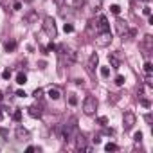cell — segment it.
<instances>
[{"instance_id": "obj_6", "label": "cell", "mask_w": 153, "mask_h": 153, "mask_svg": "<svg viewBox=\"0 0 153 153\" xmlns=\"http://www.w3.org/2000/svg\"><path fill=\"white\" fill-rule=\"evenodd\" d=\"M15 133H16V139H18V140H22V142H24V140H29V139H31V133H29V130H25L24 126H18Z\"/></svg>"}, {"instance_id": "obj_30", "label": "cell", "mask_w": 153, "mask_h": 153, "mask_svg": "<svg viewBox=\"0 0 153 153\" xmlns=\"http://www.w3.org/2000/svg\"><path fill=\"white\" fill-rule=\"evenodd\" d=\"M16 96H18V97H25V96H27V94H25V92H24V90H18V92H16Z\"/></svg>"}, {"instance_id": "obj_10", "label": "cell", "mask_w": 153, "mask_h": 153, "mask_svg": "<svg viewBox=\"0 0 153 153\" xmlns=\"http://www.w3.org/2000/svg\"><path fill=\"white\" fill-rule=\"evenodd\" d=\"M36 20H38V13H34V11H31V13L25 16V22H27V24H34Z\"/></svg>"}, {"instance_id": "obj_9", "label": "cell", "mask_w": 153, "mask_h": 153, "mask_svg": "<svg viewBox=\"0 0 153 153\" xmlns=\"http://www.w3.org/2000/svg\"><path fill=\"white\" fill-rule=\"evenodd\" d=\"M29 115L31 117H42V110L38 106H29Z\"/></svg>"}, {"instance_id": "obj_7", "label": "cell", "mask_w": 153, "mask_h": 153, "mask_svg": "<svg viewBox=\"0 0 153 153\" xmlns=\"http://www.w3.org/2000/svg\"><path fill=\"white\" fill-rule=\"evenodd\" d=\"M97 63H99V56L94 52V54H90V58H88V63H87V68H88V72H94V68L97 67Z\"/></svg>"}, {"instance_id": "obj_5", "label": "cell", "mask_w": 153, "mask_h": 153, "mask_svg": "<svg viewBox=\"0 0 153 153\" xmlns=\"http://www.w3.org/2000/svg\"><path fill=\"white\" fill-rule=\"evenodd\" d=\"M106 31H110V24L105 16H99L96 22V33L99 34V33H106Z\"/></svg>"}, {"instance_id": "obj_31", "label": "cell", "mask_w": 153, "mask_h": 153, "mask_svg": "<svg viewBox=\"0 0 153 153\" xmlns=\"http://www.w3.org/2000/svg\"><path fill=\"white\" fill-rule=\"evenodd\" d=\"M106 123H108V121H106V117H99V124H103V126H105Z\"/></svg>"}, {"instance_id": "obj_15", "label": "cell", "mask_w": 153, "mask_h": 153, "mask_svg": "<svg viewBox=\"0 0 153 153\" xmlns=\"http://www.w3.org/2000/svg\"><path fill=\"white\" fill-rule=\"evenodd\" d=\"M85 2H87V0H74L72 7H74V9H79V7H83V6H85Z\"/></svg>"}, {"instance_id": "obj_13", "label": "cell", "mask_w": 153, "mask_h": 153, "mask_svg": "<svg viewBox=\"0 0 153 153\" xmlns=\"http://www.w3.org/2000/svg\"><path fill=\"white\" fill-rule=\"evenodd\" d=\"M59 96H61V94H59L58 88H51V90H49V97H51V99L56 101V99H59Z\"/></svg>"}, {"instance_id": "obj_8", "label": "cell", "mask_w": 153, "mask_h": 153, "mask_svg": "<svg viewBox=\"0 0 153 153\" xmlns=\"http://www.w3.org/2000/svg\"><path fill=\"white\" fill-rule=\"evenodd\" d=\"M115 27H117V34H119V36H124V34L128 33V24H126L124 20H117V22H115Z\"/></svg>"}, {"instance_id": "obj_33", "label": "cell", "mask_w": 153, "mask_h": 153, "mask_svg": "<svg viewBox=\"0 0 153 153\" xmlns=\"http://www.w3.org/2000/svg\"><path fill=\"white\" fill-rule=\"evenodd\" d=\"M0 119H2V112H0Z\"/></svg>"}, {"instance_id": "obj_25", "label": "cell", "mask_w": 153, "mask_h": 153, "mask_svg": "<svg viewBox=\"0 0 153 153\" xmlns=\"http://www.w3.org/2000/svg\"><path fill=\"white\" fill-rule=\"evenodd\" d=\"M42 94H43V90H42V88H36V90L33 92V96H34L36 99H38V97H42Z\"/></svg>"}, {"instance_id": "obj_18", "label": "cell", "mask_w": 153, "mask_h": 153, "mask_svg": "<svg viewBox=\"0 0 153 153\" xmlns=\"http://www.w3.org/2000/svg\"><path fill=\"white\" fill-rule=\"evenodd\" d=\"M101 76H103V78H108V76H110V68L108 67H101Z\"/></svg>"}, {"instance_id": "obj_24", "label": "cell", "mask_w": 153, "mask_h": 153, "mask_svg": "<svg viewBox=\"0 0 153 153\" xmlns=\"http://www.w3.org/2000/svg\"><path fill=\"white\" fill-rule=\"evenodd\" d=\"M2 78H4V79H9V78H11V70H9V68H6V70L2 72Z\"/></svg>"}, {"instance_id": "obj_34", "label": "cell", "mask_w": 153, "mask_h": 153, "mask_svg": "<svg viewBox=\"0 0 153 153\" xmlns=\"http://www.w3.org/2000/svg\"><path fill=\"white\" fill-rule=\"evenodd\" d=\"M142 2H148V0H142Z\"/></svg>"}, {"instance_id": "obj_2", "label": "cell", "mask_w": 153, "mask_h": 153, "mask_svg": "<svg viewBox=\"0 0 153 153\" xmlns=\"http://www.w3.org/2000/svg\"><path fill=\"white\" fill-rule=\"evenodd\" d=\"M96 110H97V99L94 96H87L85 101H83V112L87 115H94Z\"/></svg>"}, {"instance_id": "obj_28", "label": "cell", "mask_w": 153, "mask_h": 153, "mask_svg": "<svg viewBox=\"0 0 153 153\" xmlns=\"http://www.w3.org/2000/svg\"><path fill=\"white\" fill-rule=\"evenodd\" d=\"M142 15H146V16H151V9H149V7L146 6V7L142 9Z\"/></svg>"}, {"instance_id": "obj_4", "label": "cell", "mask_w": 153, "mask_h": 153, "mask_svg": "<svg viewBox=\"0 0 153 153\" xmlns=\"http://www.w3.org/2000/svg\"><path fill=\"white\" fill-rule=\"evenodd\" d=\"M110 42H112V33H110V31L99 33L97 38H96V43H97L99 47H106V45H110Z\"/></svg>"}, {"instance_id": "obj_14", "label": "cell", "mask_w": 153, "mask_h": 153, "mask_svg": "<svg viewBox=\"0 0 153 153\" xmlns=\"http://www.w3.org/2000/svg\"><path fill=\"white\" fill-rule=\"evenodd\" d=\"M108 59H110V63H112V67H114V68H119V67H121L119 59H117V58H115L114 54H110V56H108Z\"/></svg>"}, {"instance_id": "obj_22", "label": "cell", "mask_w": 153, "mask_h": 153, "mask_svg": "<svg viewBox=\"0 0 153 153\" xmlns=\"http://www.w3.org/2000/svg\"><path fill=\"white\" fill-rule=\"evenodd\" d=\"M110 11H112V13H114V15H119V13H121V7H119V6H117V4H114V6H112V7H110Z\"/></svg>"}, {"instance_id": "obj_21", "label": "cell", "mask_w": 153, "mask_h": 153, "mask_svg": "<svg viewBox=\"0 0 153 153\" xmlns=\"http://www.w3.org/2000/svg\"><path fill=\"white\" fill-rule=\"evenodd\" d=\"M115 85L117 87H123L124 85V78H123V76H117V78H115Z\"/></svg>"}, {"instance_id": "obj_32", "label": "cell", "mask_w": 153, "mask_h": 153, "mask_svg": "<svg viewBox=\"0 0 153 153\" xmlns=\"http://www.w3.org/2000/svg\"><path fill=\"white\" fill-rule=\"evenodd\" d=\"M54 2H56L58 6H61V4H63V0H54Z\"/></svg>"}, {"instance_id": "obj_26", "label": "cell", "mask_w": 153, "mask_h": 153, "mask_svg": "<svg viewBox=\"0 0 153 153\" xmlns=\"http://www.w3.org/2000/svg\"><path fill=\"white\" fill-rule=\"evenodd\" d=\"M13 119H15V121H20V119H22V112H20V110H16V112L13 114Z\"/></svg>"}, {"instance_id": "obj_20", "label": "cell", "mask_w": 153, "mask_h": 153, "mask_svg": "<svg viewBox=\"0 0 153 153\" xmlns=\"http://www.w3.org/2000/svg\"><path fill=\"white\" fill-rule=\"evenodd\" d=\"M68 103H70L72 106H76V105H78V97H76L74 94H72V96H68Z\"/></svg>"}, {"instance_id": "obj_19", "label": "cell", "mask_w": 153, "mask_h": 153, "mask_svg": "<svg viewBox=\"0 0 153 153\" xmlns=\"http://www.w3.org/2000/svg\"><path fill=\"white\" fill-rule=\"evenodd\" d=\"M15 47H16L15 42H7V43H6V51H7V52H9V51H15Z\"/></svg>"}, {"instance_id": "obj_23", "label": "cell", "mask_w": 153, "mask_h": 153, "mask_svg": "<svg viewBox=\"0 0 153 153\" xmlns=\"http://www.w3.org/2000/svg\"><path fill=\"white\" fill-rule=\"evenodd\" d=\"M63 31H65V33H72V31H74V25H72V24H65V25H63Z\"/></svg>"}, {"instance_id": "obj_35", "label": "cell", "mask_w": 153, "mask_h": 153, "mask_svg": "<svg viewBox=\"0 0 153 153\" xmlns=\"http://www.w3.org/2000/svg\"><path fill=\"white\" fill-rule=\"evenodd\" d=\"M27 2H31V0H27Z\"/></svg>"}, {"instance_id": "obj_1", "label": "cell", "mask_w": 153, "mask_h": 153, "mask_svg": "<svg viewBox=\"0 0 153 153\" xmlns=\"http://www.w3.org/2000/svg\"><path fill=\"white\" fill-rule=\"evenodd\" d=\"M42 25H43V31H45V34H47L49 38H56V36H58L56 22H54V18H52V16H45Z\"/></svg>"}, {"instance_id": "obj_12", "label": "cell", "mask_w": 153, "mask_h": 153, "mask_svg": "<svg viewBox=\"0 0 153 153\" xmlns=\"http://www.w3.org/2000/svg\"><path fill=\"white\" fill-rule=\"evenodd\" d=\"M16 83H18V85H25V83H27V76H25L24 72H20V74L16 76Z\"/></svg>"}, {"instance_id": "obj_11", "label": "cell", "mask_w": 153, "mask_h": 153, "mask_svg": "<svg viewBox=\"0 0 153 153\" xmlns=\"http://www.w3.org/2000/svg\"><path fill=\"white\" fill-rule=\"evenodd\" d=\"M78 149H88V148H87V140H85L83 135L78 137Z\"/></svg>"}, {"instance_id": "obj_16", "label": "cell", "mask_w": 153, "mask_h": 153, "mask_svg": "<svg viewBox=\"0 0 153 153\" xmlns=\"http://www.w3.org/2000/svg\"><path fill=\"white\" fill-rule=\"evenodd\" d=\"M105 149H106V151H117L119 148H117V144H114V142H108V144L105 146Z\"/></svg>"}, {"instance_id": "obj_29", "label": "cell", "mask_w": 153, "mask_h": 153, "mask_svg": "<svg viewBox=\"0 0 153 153\" xmlns=\"http://www.w3.org/2000/svg\"><path fill=\"white\" fill-rule=\"evenodd\" d=\"M140 105H142V106H146V108H149V106H151V103H149L148 99H142V101H140Z\"/></svg>"}, {"instance_id": "obj_27", "label": "cell", "mask_w": 153, "mask_h": 153, "mask_svg": "<svg viewBox=\"0 0 153 153\" xmlns=\"http://www.w3.org/2000/svg\"><path fill=\"white\" fill-rule=\"evenodd\" d=\"M133 140H135V142H140V140H142V133H140V131H137V133L133 135Z\"/></svg>"}, {"instance_id": "obj_3", "label": "cell", "mask_w": 153, "mask_h": 153, "mask_svg": "<svg viewBox=\"0 0 153 153\" xmlns=\"http://www.w3.org/2000/svg\"><path fill=\"white\" fill-rule=\"evenodd\" d=\"M135 123H137L135 114H133V112H124V115H123V126H124V131L131 130V128L135 126Z\"/></svg>"}, {"instance_id": "obj_17", "label": "cell", "mask_w": 153, "mask_h": 153, "mask_svg": "<svg viewBox=\"0 0 153 153\" xmlns=\"http://www.w3.org/2000/svg\"><path fill=\"white\" fill-rule=\"evenodd\" d=\"M144 70H146V74H151V72H153V65H151L149 61H146V63H144Z\"/></svg>"}]
</instances>
